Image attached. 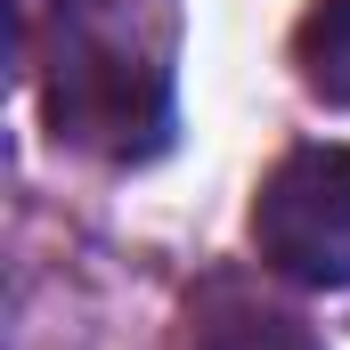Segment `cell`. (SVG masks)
I'll return each mask as SVG.
<instances>
[{"label":"cell","instance_id":"cell-1","mask_svg":"<svg viewBox=\"0 0 350 350\" xmlns=\"http://www.w3.org/2000/svg\"><path fill=\"white\" fill-rule=\"evenodd\" d=\"M41 90H49V131L66 147L139 163L172 139V66L131 33L114 0H57Z\"/></svg>","mask_w":350,"mask_h":350},{"label":"cell","instance_id":"cell-2","mask_svg":"<svg viewBox=\"0 0 350 350\" xmlns=\"http://www.w3.org/2000/svg\"><path fill=\"white\" fill-rule=\"evenodd\" d=\"M253 253L293 285H350V147H293L261 179Z\"/></svg>","mask_w":350,"mask_h":350},{"label":"cell","instance_id":"cell-3","mask_svg":"<svg viewBox=\"0 0 350 350\" xmlns=\"http://www.w3.org/2000/svg\"><path fill=\"white\" fill-rule=\"evenodd\" d=\"M293 57H301V82L318 90L326 106H350V0H318L301 16Z\"/></svg>","mask_w":350,"mask_h":350},{"label":"cell","instance_id":"cell-4","mask_svg":"<svg viewBox=\"0 0 350 350\" xmlns=\"http://www.w3.org/2000/svg\"><path fill=\"white\" fill-rule=\"evenodd\" d=\"M196 350H310V334H301L293 318H277V310H245V301H220V310L204 318Z\"/></svg>","mask_w":350,"mask_h":350}]
</instances>
